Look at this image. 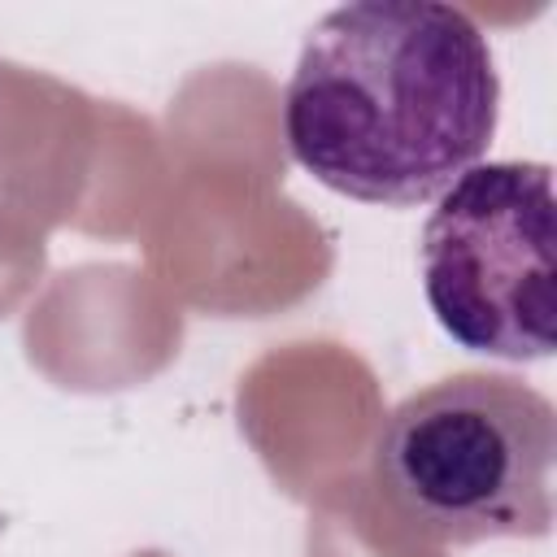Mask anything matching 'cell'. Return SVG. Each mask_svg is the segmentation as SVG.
Instances as JSON below:
<instances>
[{
  "label": "cell",
  "mask_w": 557,
  "mask_h": 557,
  "mask_svg": "<svg viewBox=\"0 0 557 557\" xmlns=\"http://www.w3.org/2000/svg\"><path fill=\"white\" fill-rule=\"evenodd\" d=\"M500 78L479 22L435 0L331 9L283 91V135L322 187L409 209L457 183L496 135Z\"/></svg>",
  "instance_id": "cell-1"
},
{
  "label": "cell",
  "mask_w": 557,
  "mask_h": 557,
  "mask_svg": "<svg viewBox=\"0 0 557 557\" xmlns=\"http://www.w3.org/2000/svg\"><path fill=\"white\" fill-rule=\"evenodd\" d=\"M422 292L470 352L544 361L557 348V205L544 161H479L422 226Z\"/></svg>",
  "instance_id": "cell-3"
},
{
  "label": "cell",
  "mask_w": 557,
  "mask_h": 557,
  "mask_svg": "<svg viewBox=\"0 0 557 557\" xmlns=\"http://www.w3.org/2000/svg\"><path fill=\"white\" fill-rule=\"evenodd\" d=\"M553 400L509 374H453L405 396L379 431L396 509L435 540H540L553 527Z\"/></svg>",
  "instance_id": "cell-2"
}]
</instances>
